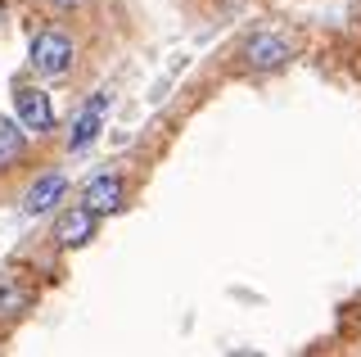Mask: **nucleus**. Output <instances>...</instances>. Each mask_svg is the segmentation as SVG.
Masks as SVG:
<instances>
[{"instance_id":"nucleus-1","label":"nucleus","mask_w":361,"mask_h":357,"mask_svg":"<svg viewBox=\"0 0 361 357\" xmlns=\"http://www.w3.org/2000/svg\"><path fill=\"white\" fill-rule=\"evenodd\" d=\"M32 68L45 73V77H59L73 68V41L63 37V32H41L37 41H32Z\"/></svg>"},{"instance_id":"nucleus-2","label":"nucleus","mask_w":361,"mask_h":357,"mask_svg":"<svg viewBox=\"0 0 361 357\" xmlns=\"http://www.w3.org/2000/svg\"><path fill=\"white\" fill-rule=\"evenodd\" d=\"M285 59H289V41L280 37V32H253V37L244 41V63L253 73H271Z\"/></svg>"},{"instance_id":"nucleus-3","label":"nucleus","mask_w":361,"mask_h":357,"mask_svg":"<svg viewBox=\"0 0 361 357\" xmlns=\"http://www.w3.org/2000/svg\"><path fill=\"white\" fill-rule=\"evenodd\" d=\"M14 104H18V122L23 131H50L54 127V109H50V95L37 91V86H18L14 91Z\"/></svg>"},{"instance_id":"nucleus-4","label":"nucleus","mask_w":361,"mask_h":357,"mask_svg":"<svg viewBox=\"0 0 361 357\" xmlns=\"http://www.w3.org/2000/svg\"><path fill=\"white\" fill-rule=\"evenodd\" d=\"M95 236V213L82 204V208H68V213L54 222V240L63 244V249H77V244H86Z\"/></svg>"},{"instance_id":"nucleus-5","label":"nucleus","mask_w":361,"mask_h":357,"mask_svg":"<svg viewBox=\"0 0 361 357\" xmlns=\"http://www.w3.org/2000/svg\"><path fill=\"white\" fill-rule=\"evenodd\" d=\"M63 195H68V181H63L59 172H45L41 181L27 190V199H23V213H32V217H37V213H50Z\"/></svg>"},{"instance_id":"nucleus-6","label":"nucleus","mask_w":361,"mask_h":357,"mask_svg":"<svg viewBox=\"0 0 361 357\" xmlns=\"http://www.w3.org/2000/svg\"><path fill=\"white\" fill-rule=\"evenodd\" d=\"M86 208L90 213H118L122 208V181L118 176H95V181L86 186Z\"/></svg>"},{"instance_id":"nucleus-7","label":"nucleus","mask_w":361,"mask_h":357,"mask_svg":"<svg viewBox=\"0 0 361 357\" xmlns=\"http://www.w3.org/2000/svg\"><path fill=\"white\" fill-rule=\"evenodd\" d=\"M104 109H109V95H95V99H90V104L82 109V118L73 122V140H68L73 150H86V145L99 136V122H104Z\"/></svg>"},{"instance_id":"nucleus-8","label":"nucleus","mask_w":361,"mask_h":357,"mask_svg":"<svg viewBox=\"0 0 361 357\" xmlns=\"http://www.w3.org/2000/svg\"><path fill=\"white\" fill-rule=\"evenodd\" d=\"M23 154V122L0 118V167H9Z\"/></svg>"},{"instance_id":"nucleus-9","label":"nucleus","mask_w":361,"mask_h":357,"mask_svg":"<svg viewBox=\"0 0 361 357\" xmlns=\"http://www.w3.org/2000/svg\"><path fill=\"white\" fill-rule=\"evenodd\" d=\"M23 303H27V294H23V289H14V285H0V312H18Z\"/></svg>"},{"instance_id":"nucleus-10","label":"nucleus","mask_w":361,"mask_h":357,"mask_svg":"<svg viewBox=\"0 0 361 357\" xmlns=\"http://www.w3.org/2000/svg\"><path fill=\"white\" fill-rule=\"evenodd\" d=\"M59 5H73V0H59Z\"/></svg>"}]
</instances>
